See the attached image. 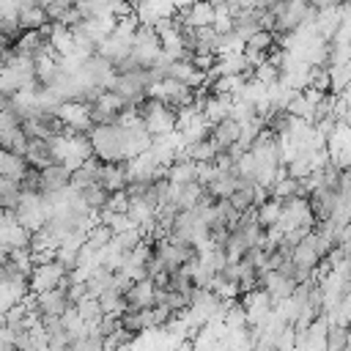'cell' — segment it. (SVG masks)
<instances>
[{
	"instance_id": "30bf717a",
	"label": "cell",
	"mask_w": 351,
	"mask_h": 351,
	"mask_svg": "<svg viewBox=\"0 0 351 351\" xmlns=\"http://www.w3.org/2000/svg\"><path fill=\"white\" fill-rule=\"evenodd\" d=\"M107 192H115V189H123L129 184V170H126V159L123 162H101V170H99V178H96Z\"/></svg>"
},
{
	"instance_id": "e575fe53",
	"label": "cell",
	"mask_w": 351,
	"mask_h": 351,
	"mask_svg": "<svg viewBox=\"0 0 351 351\" xmlns=\"http://www.w3.org/2000/svg\"><path fill=\"white\" fill-rule=\"evenodd\" d=\"M88 296V282L82 280V282H69V302L71 304H77L80 299H85Z\"/></svg>"
},
{
	"instance_id": "d590c367",
	"label": "cell",
	"mask_w": 351,
	"mask_h": 351,
	"mask_svg": "<svg viewBox=\"0 0 351 351\" xmlns=\"http://www.w3.org/2000/svg\"><path fill=\"white\" fill-rule=\"evenodd\" d=\"M307 3H310L313 8H318V11H321V8H329V5H337L340 0H307Z\"/></svg>"
},
{
	"instance_id": "484cf974",
	"label": "cell",
	"mask_w": 351,
	"mask_h": 351,
	"mask_svg": "<svg viewBox=\"0 0 351 351\" xmlns=\"http://www.w3.org/2000/svg\"><path fill=\"white\" fill-rule=\"evenodd\" d=\"M326 66H329V63H326ZM348 80H351V60L329 66V90H332V93H340V90L348 85Z\"/></svg>"
},
{
	"instance_id": "d4e9b609",
	"label": "cell",
	"mask_w": 351,
	"mask_h": 351,
	"mask_svg": "<svg viewBox=\"0 0 351 351\" xmlns=\"http://www.w3.org/2000/svg\"><path fill=\"white\" fill-rule=\"evenodd\" d=\"M47 22H49V16H47V11L41 5H30V8L19 11V27L22 30H38Z\"/></svg>"
},
{
	"instance_id": "836d02e7",
	"label": "cell",
	"mask_w": 351,
	"mask_h": 351,
	"mask_svg": "<svg viewBox=\"0 0 351 351\" xmlns=\"http://www.w3.org/2000/svg\"><path fill=\"white\" fill-rule=\"evenodd\" d=\"M277 348H296V326L285 324V329L277 335Z\"/></svg>"
},
{
	"instance_id": "7c38bea8",
	"label": "cell",
	"mask_w": 351,
	"mask_h": 351,
	"mask_svg": "<svg viewBox=\"0 0 351 351\" xmlns=\"http://www.w3.org/2000/svg\"><path fill=\"white\" fill-rule=\"evenodd\" d=\"M239 137H241V123H239L236 118H230V115L211 126V140H214L217 151L230 148L233 143H239Z\"/></svg>"
},
{
	"instance_id": "2e32d148",
	"label": "cell",
	"mask_w": 351,
	"mask_h": 351,
	"mask_svg": "<svg viewBox=\"0 0 351 351\" xmlns=\"http://www.w3.org/2000/svg\"><path fill=\"white\" fill-rule=\"evenodd\" d=\"M178 14H181L184 25H189V27H206L214 22V5L208 0H195L189 8H184Z\"/></svg>"
},
{
	"instance_id": "9a60e30c",
	"label": "cell",
	"mask_w": 351,
	"mask_h": 351,
	"mask_svg": "<svg viewBox=\"0 0 351 351\" xmlns=\"http://www.w3.org/2000/svg\"><path fill=\"white\" fill-rule=\"evenodd\" d=\"M71 184V170L60 162H49L47 167H41V192H55Z\"/></svg>"
},
{
	"instance_id": "7402d4cb",
	"label": "cell",
	"mask_w": 351,
	"mask_h": 351,
	"mask_svg": "<svg viewBox=\"0 0 351 351\" xmlns=\"http://www.w3.org/2000/svg\"><path fill=\"white\" fill-rule=\"evenodd\" d=\"M27 140H30V137L25 134L22 126H14V129H8V132H0L3 148L14 151V154H22V156H25V151H27Z\"/></svg>"
},
{
	"instance_id": "277c9868",
	"label": "cell",
	"mask_w": 351,
	"mask_h": 351,
	"mask_svg": "<svg viewBox=\"0 0 351 351\" xmlns=\"http://www.w3.org/2000/svg\"><path fill=\"white\" fill-rule=\"evenodd\" d=\"M58 118L63 121V126H69V129H74V132H85V134H90V129L96 126L93 121H90V110H88V104L85 101H60L58 104Z\"/></svg>"
},
{
	"instance_id": "cb8c5ba5",
	"label": "cell",
	"mask_w": 351,
	"mask_h": 351,
	"mask_svg": "<svg viewBox=\"0 0 351 351\" xmlns=\"http://www.w3.org/2000/svg\"><path fill=\"white\" fill-rule=\"evenodd\" d=\"M99 304H101V313H112V315H121L126 310V293L115 291V288H107L99 293Z\"/></svg>"
},
{
	"instance_id": "ba28073f",
	"label": "cell",
	"mask_w": 351,
	"mask_h": 351,
	"mask_svg": "<svg viewBox=\"0 0 351 351\" xmlns=\"http://www.w3.org/2000/svg\"><path fill=\"white\" fill-rule=\"evenodd\" d=\"M261 288H266L269 296H271V302L277 304V302H282V299H288V296L293 293L296 282H293L291 277H285L282 271L269 269V271H261Z\"/></svg>"
},
{
	"instance_id": "4fadbf2b",
	"label": "cell",
	"mask_w": 351,
	"mask_h": 351,
	"mask_svg": "<svg viewBox=\"0 0 351 351\" xmlns=\"http://www.w3.org/2000/svg\"><path fill=\"white\" fill-rule=\"evenodd\" d=\"M154 293H156V285H154L151 277L137 280V282L126 291V310H143V307H151V304H154Z\"/></svg>"
},
{
	"instance_id": "6da1fadb",
	"label": "cell",
	"mask_w": 351,
	"mask_h": 351,
	"mask_svg": "<svg viewBox=\"0 0 351 351\" xmlns=\"http://www.w3.org/2000/svg\"><path fill=\"white\" fill-rule=\"evenodd\" d=\"M90 145L93 154L101 162H123L126 151H123V129L118 123H99L90 129Z\"/></svg>"
},
{
	"instance_id": "ffe728a7",
	"label": "cell",
	"mask_w": 351,
	"mask_h": 351,
	"mask_svg": "<svg viewBox=\"0 0 351 351\" xmlns=\"http://www.w3.org/2000/svg\"><path fill=\"white\" fill-rule=\"evenodd\" d=\"M167 178L176 184L197 181V162L195 159H176L173 165H167Z\"/></svg>"
},
{
	"instance_id": "44dd1931",
	"label": "cell",
	"mask_w": 351,
	"mask_h": 351,
	"mask_svg": "<svg viewBox=\"0 0 351 351\" xmlns=\"http://www.w3.org/2000/svg\"><path fill=\"white\" fill-rule=\"evenodd\" d=\"M80 195H82V200H85V206H88L90 211H101V208L107 206V197H110V192H107L99 181H93V184L82 186V189H80Z\"/></svg>"
},
{
	"instance_id": "d6986e66",
	"label": "cell",
	"mask_w": 351,
	"mask_h": 351,
	"mask_svg": "<svg viewBox=\"0 0 351 351\" xmlns=\"http://www.w3.org/2000/svg\"><path fill=\"white\" fill-rule=\"evenodd\" d=\"M25 159H27V165H33V167H47L49 162H52V154H49V140H44V137H30L27 140V151H25Z\"/></svg>"
},
{
	"instance_id": "8992f818",
	"label": "cell",
	"mask_w": 351,
	"mask_h": 351,
	"mask_svg": "<svg viewBox=\"0 0 351 351\" xmlns=\"http://www.w3.org/2000/svg\"><path fill=\"white\" fill-rule=\"evenodd\" d=\"M63 274H66V269H63V263H58V261L36 263L33 271H30V291H33V293L49 291V288H55V285L63 280Z\"/></svg>"
},
{
	"instance_id": "9c48e42d",
	"label": "cell",
	"mask_w": 351,
	"mask_h": 351,
	"mask_svg": "<svg viewBox=\"0 0 351 351\" xmlns=\"http://www.w3.org/2000/svg\"><path fill=\"white\" fill-rule=\"evenodd\" d=\"M340 22H343V5H329V8H321L318 16H315V33L324 38V41H332L340 30Z\"/></svg>"
},
{
	"instance_id": "d6a6232c",
	"label": "cell",
	"mask_w": 351,
	"mask_h": 351,
	"mask_svg": "<svg viewBox=\"0 0 351 351\" xmlns=\"http://www.w3.org/2000/svg\"><path fill=\"white\" fill-rule=\"evenodd\" d=\"M104 208H110V211H129V195H126V189H115V192H110Z\"/></svg>"
},
{
	"instance_id": "7a4b0ae2",
	"label": "cell",
	"mask_w": 351,
	"mask_h": 351,
	"mask_svg": "<svg viewBox=\"0 0 351 351\" xmlns=\"http://www.w3.org/2000/svg\"><path fill=\"white\" fill-rule=\"evenodd\" d=\"M148 85H151V74H148V69H137V71L115 74L112 90H118L129 104H140V101L148 96Z\"/></svg>"
},
{
	"instance_id": "f1b7e54d",
	"label": "cell",
	"mask_w": 351,
	"mask_h": 351,
	"mask_svg": "<svg viewBox=\"0 0 351 351\" xmlns=\"http://www.w3.org/2000/svg\"><path fill=\"white\" fill-rule=\"evenodd\" d=\"M225 324H228V329H244V326H250V318H247V307L236 299L230 307H228V313H225Z\"/></svg>"
},
{
	"instance_id": "5b68a950",
	"label": "cell",
	"mask_w": 351,
	"mask_h": 351,
	"mask_svg": "<svg viewBox=\"0 0 351 351\" xmlns=\"http://www.w3.org/2000/svg\"><path fill=\"white\" fill-rule=\"evenodd\" d=\"M241 304L247 307V318H250V326H261L263 321H266V315L271 313V307H274V302H271V296H269V291L266 288H252V291H247V293H241Z\"/></svg>"
},
{
	"instance_id": "74e56055",
	"label": "cell",
	"mask_w": 351,
	"mask_h": 351,
	"mask_svg": "<svg viewBox=\"0 0 351 351\" xmlns=\"http://www.w3.org/2000/svg\"><path fill=\"white\" fill-rule=\"evenodd\" d=\"M340 3H346V0H340Z\"/></svg>"
},
{
	"instance_id": "e0dca14e",
	"label": "cell",
	"mask_w": 351,
	"mask_h": 351,
	"mask_svg": "<svg viewBox=\"0 0 351 351\" xmlns=\"http://www.w3.org/2000/svg\"><path fill=\"white\" fill-rule=\"evenodd\" d=\"M27 159L22 154H14L8 148H0V176L11 178V181H22L25 170H27Z\"/></svg>"
},
{
	"instance_id": "ac0fdd59",
	"label": "cell",
	"mask_w": 351,
	"mask_h": 351,
	"mask_svg": "<svg viewBox=\"0 0 351 351\" xmlns=\"http://www.w3.org/2000/svg\"><path fill=\"white\" fill-rule=\"evenodd\" d=\"M313 233V230H310ZM304 236L302 241H296L293 244V250H291V261H296L299 266H307V269H315L318 266V261H321V255H318V250H315V244H313V236Z\"/></svg>"
},
{
	"instance_id": "603a6c76",
	"label": "cell",
	"mask_w": 351,
	"mask_h": 351,
	"mask_svg": "<svg viewBox=\"0 0 351 351\" xmlns=\"http://www.w3.org/2000/svg\"><path fill=\"white\" fill-rule=\"evenodd\" d=\"M112 236H115V230L107 225V222H96L90 230H88V236H85V244L90 247V250H101V247H107L110 241H112Z\"/></svg>"
},
{
	"instance_id": "83f0119b",
	"label": "cell",
	"mask_w": 351,
	"mask_h": 351,
	"mask_svg": "<svg viewBox=\"0 0 351 351\" xmlns=\"http://www.w3.org/2000/svg\"><path fill=\"white\" fill-rule=\"evenodd\" d=\"M280 214H282V200H280V197H269V200L258 208V222H261V228L266 230L269 225H274V222L280 219Z\"/></svg>"
},
{
	"instance_id": "1f68e13d",
	"label": "cell",
	"mask_w": 351,
	"mask_h": 351,
	"mask_svg": "<svg viewBox=\"0 0 351 351\" xmlns=\"http://www.w3.org/2000/svg\"><path fill=\"white\" fill-rule=\"evenodd\" d=\"M88 110H90V121L99 126V123H118V115L121 112H112V110H104L101 104H88Z\"/></svg>"
},
{
	"instance_id": "f546056e",
	"label": "cell",
	"mask_w": 351,
	"mask_h": 351,
	"mask_svg": "<svg viewBox=\"0 0 351 351\" xmlns=\"http://www.w3.org/2000/svg\"><path fill=\"white\" fill-rule=\"evenodd\" d=\"M348 346V326H343V324H329V329H326V348L329 351H340V348H346Z\"/></svg>"
},
{
	"instance_id": "52a82bcc",
	"label": "cell",
	"mask_w": 351,
	"mask_h": 351,
	"mask_svg": "<svg viewBox=\"0 0 351 351\" xmlns=\"http://www.w3.org/2000/svg\"><path fill=\"white\" fill-rule=\"evenodd\" d=\"M132 3H134V14H137V19L143 25H154L162 16L178 14V8H176L173 0H132Z\"/></svg>"
},
{
	"instance_id": "5bb4252c",
	"label": "cell",
	"mask_w": 351,
	"mask_h": 351,
	"mask_svg": "<svg viewBox=\"0 0 351 351\" xmlns=\"http://www.w3.org/2000/svg\"><path fill=\"white\" fill-rule=\"evenodd\" d=\"M230 110H233V96H230V93H208V96H206L203 115H206V121H208L211 126L219 123L222 118H228Z\"/></svg>"
},
{
	"instance_id": "8d00e7d4",
	"label": "cell",
	"mask_w": 351,
	"mask_h": 351,
	"mask_svg": "<svg viewBox=\"0 0 351 351\" xmlns=\"http://www.w3.org/2000/svg\"><path fill=\"white\" fill-rule=\"evenodd\" d=\"M0 148H3V143H0Z\"/></svg>"
},
{
	"instance_id": "3957f363",
	"label": "cell",
	"mask_w": 351,
	"mask_h": 351,
	"mask_svg": "<svg viewBox=\"0 0 351 351\" xmlns=\"http://www.w3.org/2000/svg\"><path fill=\"white\" fill-rule=\"evenodd\" d=\"M162 52V41H159V33L154 30V25H137L134 30V44H132V55L148 69L154 63V58Z\"/></svg>"
},
{
	"instance_id": "8fae6325",
	"label": "cell",
	"mask_w": 351,
	"mask_h": 351,
	"mask_svg": "<svg viewBox=\"0 0 351 351\" xmlns=\"http://www.w3.org/2000/svg\"><path fill=\"white\" fill-rule=\"evenodd\" d=\"M167 77L178 80V82H184V85H189V88H203V85H206V71L197 69L195 60H173Z\"/></svg>"
},
{
	"instance_id": "4316f807",
	"label": "cell",
	"mask_w": 351,
	"mask_h": 351,
	"mask_svg": "<svg viewBox=\"0 0 351 351\" xmlns=\"http://www.w3.org/2000/svg\"><path fill=\"white\" fill-rule=\"evenodd\" d=\"M206 186L200 181H189V184H181V197H178V208H195L203 197Z\"/></svg>"
},
{
	"instance_id": "4dcf8cb0",
	"label": "cell",
	"mask_w": 351,
	"mask_h": 351,
	"mask_svg": "<svg viewBox=\"0 0 351 351\" xmlns=\"http://www.w3.org/2000/svg\"><path fill=\"white\" fill-rule=\"evenodd\" d=\"M252 77H255V80H261L263 85H274V82H280V69L266 58L263 63H258V66L252 69Z\"/></svg>"
}]
</instances>
